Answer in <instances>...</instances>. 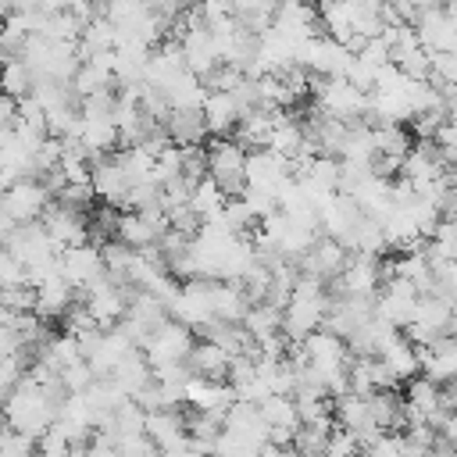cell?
I'll list each match as a JSON object with an SVG mask.
<instances>
[{
  "label": "cell",
  "mask_w": 457,
  "mask_h": 457,
  "mask_svg": "<svg viewBox=\"0 0 457 457\" xmlns=\"http://www.w3.org/2000/svg\"><path fill=\"white\" fill-rule=\"evenodd\" d=\"M0 414H4V421L11 425V428H18V432H25V436H43L54 421H57V407L50 403V396H46V389L36 382V378H21L18 382V389L0 403Z\"/></svg>",
  "instance_id": "6da1fadb"
},
{
  "label": "cell",
  "mask_w": 457,
  "mask_h": 457,
  "mask_svg": "<svg viewBox=\"0 0 457 457\" xmlns=\"http://www.w3.org/2000/svg\"><path fill=\"white\" fill-rule=\"evenodd\" d=\"M246 146L232 136H214L207 143V175L218 182L225 196H243L246 193Z\"/></svg>",
  "instance_id": "7a4b0ae2"
},
{
  "label": "cell",
  "mask_w": 457,
  "mask_h": 457,
  "mask_svg": "<svg viewBox=\"0 0 457 457\" xmlns=\"http://www.w3.org/2000/svg\"><path fill=\"white\" fill-rule=\"evenodd\" d=\"M193 343H196V332H193L186 321L168 318V321L146 339L143 353H146V361H150L154 371H157V368H168V364H186Z\"/></svg>",
  "instance_id": "3957f363"
},
{
  "label": "cell",
  "mask_w": 457,
  "mask_h": 457,
  "mask_svg": "<svg viewBox=\"0 0 457 457\" xmlns=\"http://www.w3.org/2000/svg\"><path fill=\"white\" fill-rule=\"evenodd\" d=\"M346 261H350V250L339 243V239H332V236H318L300 257H296V264H300V275H311V278H321V282H332V278H339L343 275V268H346Z\"/></svg>",
  "instance_id": "277c9868"
},
{
  "label": "cell",
  "mask_w": 457,
  "mask_h": 457,
  "mask_svg": "<svg viewBox=\"0 0 457 457\" xmlns=\"http://www.w3.org/2000/svg\"><path fill=\"white\" fill-rule=\"evenodd\" d=\"M371 314H375V296H346V293H339V296L328 300L321 328L336 332L339 339H350Z\"/></svg>",
  "instance_id": "5b68a950"
},
{
  "label": "cell",
  "mask_w": 457,
  "mask_h": 457,
  "mask_svg": "<svg viewBox=\"0 0 457 457\" xmlns=\"http://www.w3.org/2000/svg\"><path fill=\"white\" fill-rule=\"evenodd\" d=\"M50 200H54V193H50L39 179H18V182L0 196V211H7L14 221H39Z\"/></svg>",
  "instance_id": "8992f818"
},
{
  "label": "cell",
  "mask_w": 457,
  "mask_h": 457,
  "mask_svg": "<svg viewBox=\"0 0 457 457\" xmlns=\"http://www.w3.org/2000/svg\"><path fill=\"white\" fill-rule=\"evenodd\" d=\"M39 225L50 232V239H54L61 250H64V246L89 243V214L71 211V207H64V204H57V200H50V204H46V211H43Z\"/></svg>",
  "instance_id": "52a82bcc"
},
{
  "label": "cell",
  "mask_w": 457,
  "mask_h": 457,
  "mask_svg": "<svg viewBox=\"0 0 457 457\" xmlns=\"http://www.w3.org/2000/svg\"><path fill=\"white\" fill-rule=\"evenodd\" d=\"M418 289L407 282V278H389L378 293H375V314L386 318L393 328L403 332V325L414 318V307H418Z\"/></svg>",
  "instance_id": "ba28073f"
},
{
  "label": "cell",
  "mask_w": 457,
  "mask_h": 457,
  "mask_svg": "<svg viewBox=\"0 0 457 457\" xmlns=\"http://www.w3.org/2000/svg\"><path fill=\"white\" fill-rule=\"evenodd\" d=\"M107 268H104V257H100V246L96 243H79V246H64L61 250V275L75 286V289H86L93 278H100Z\"/></svg>",
  "instance_id": "9c48e42d"
},
{
  "label": "cell",
  "mask_w": 457,
  "mask_h": 457,
  "mask_svg": "<svg viewBox=\"0 0 457 457\" xmlns=\"http://www.w3.org/2000/svg\"><path fill=\"white\" fill-rule=\"evenodd\" d=\"M289 175H293V168H289V161H286L282 154H275V150H268V146L246 154V182H250L253 189L278 193V186H282Z\"/></svg>",
  "instance_id": "30bf717a"
},
{
  "label": "cell",
  "mask_w": 457,
  "mask_h": 457,
  "mask_svg": "<svg viewBox=\"0 0 457 457\" xmlns=\"http://www.w3.org/2000/svg\"><path fill=\"white\" fill-rule=\"evenodd\" d=\"M393 375H396V382L403 386V382H411L418 371H421V357H418V343H411L403 332H393L382 346H378V353H375Z\"/></svg>",
  "instance_id": "8fae6325"
},
{
  "label": "cell",
  "mask_w": 457,
  "mask_h": 457,
  "mask_svg": "<svg viewBox=\"0 0 457 457\" xmlns=\"http://www.w3.org/2000/svg\"><path fill=\"white\" fill-rule=\"evenodd\" d=\"M418 357H421V375H428L432 382H450L457 378V339L453 336H443L428 346H418Z\"/></svg>",
  "instance_id": "7c38bea8"
},
{
  "label": "cell",
  "mask_w": 457,
  "mask_h": 457,
  "mask_svg": "<svg viewBox=\"0 0 457 457\" xmlns=\"http://www.w3.org/2000/svg\"><path fill=\"white\" fill-rule=\"evenodd\" d=\"M186 368H189V375L225 382L228 378V368H232V353L225 346L211 343V339H200V343H193V350L186 357Z\"/></svg>",
  "instance_id": "4fadbf2b"
},
{
  "label": "cell",
  "mask_w": 457,
  "mask_h": 457,
  "mask_svg": "<svg viewBox=\"0 0 457 457\" xmlns=\"http://www.w3.org/2000/svg\"><path fill=\"white\" fill-rule=\"evenodd\" d=\"M164 132H168V139L179 143V146L204 143V139L211 136L204 107H171V114H168V121H164Z\"/></svg>",
  "instance_id": "5bb4252c"
},
{
  "label": "cell",
  "mask_w": 457,
  "mask_h": 457,
  "mask_svg": "<svg viewBox=\"0 0 457 457\" xmlns=\"http://www.w3.org/2000/svg\"><path fill=\"white\" fill-rule=\"evenodd\" d=\"M89 182H93V189H96V196H100L104 204L125 207V196H129V186H132V182H129V175L121 171V164L114 161V154L104 157L100 164H93Z\"/></svg>",
  "instance_id": "9a60e30c"
},
{
  "label": "cell",
  "mask_w": 457,
  "mask_h": 457,
  "mask_svg": "<svg viewBox=\"0 0 457 457\" xmlns=\"http://www.w3.org/2000/svg\"><path fill=\"white\" fill-rule=\"evenodd\" d=\"M146 432L157 443V450H171L186 443V411L182 407H161L146 414Z\"/></svg>",
  "instance_id": "2e32d148"
},
{
  "label": "cell",
  "mask_w": 457,
  "mask_h": 457,
  "mask_svg": "<svg viewBox=\"0 0 457 457\" xmlns=\"http://www.w3.org/2000/svg\"><path fill=\"white\" fill-rule=\"evenodd\" d=\"M204 114H207L211 136H232L236 125H239V118H243V107H239L236 93H207Z\"/></svg>",
  "instance_id": "e0dca14e"
},
{
  "label": "cell",
  "mask_w": 457,
  "mask_h": 457,
  "mask_svg": "<svg viewBox=\"0 0 457 457\" xmlns=\"http://www.w3.org/2000/svg\"><path fill=\"white\" fill-rule=\"evenodd\" d=\"M371 143H375V154L378 157H393V161H403L414 146V136L411 129H403L400 121H378L371 129Z\"/></svg>",
  "instance_id": "ac0fdd59"
},
{
  "label": "cell",
  "mask_w": 457,
  "mask_h": 457,
  "mask_svg": "<svg viewBox=\"0 0 457 457\" xmlns=\"http://www.w3.org/2000/svg\"><path fill=\"white\" fill-rule=\"evenodd\" d=\"M114 50H118V29H114V21H107V18L86 21V29H82V36H79V54H82V61L100 57V54H114Z\"/></svg>",
  "instance_id": "d6986e66"
},
{
  "label": "cell",
  "mask_w": 457,
  "mask_h": 457,
  "mask_svg": "<svg viewBox=\"0 0 457 457\" xmlns=\"http://www.w3.org/2000/svg\"><path fill=\"white\" fill-rule=\"evenodd\" d=\"M271 132H275V111L271 114L268 111H250V114L239 118L232 139H239L246 150H264L271 143Z\"/></svg>",
  "instance_id": "ffe728a7"
},
{
  "label": "cell",
  "mask_w": 457,
  "mask_h": 457,
  "mask_svg": "<svg viewBox=\"0 0 457 457\" xmlns=\"http://www.w3.org/2000/svg\"><path fill=\"white\" fill-rule=\"evenodd\" d=\"M368 403H371V418L378 428L403 432V393L400 389H375Z\"/></svg>",
  "instance_id": "44dd1931"
},
{
  "label": "cell",
  "mask_w": 457,
  "mask_h": 457,
  "mask_svg": "<svg viewBox=\"0 0 457 457\" xmlns=\"http://www.w3.org/2000/svg\"><path fill=\"white\" fill-rule=\"evenodd\" d=\"M111 378L118 382V389H121L125 396H132L139 386H146V382L154 378V364H150V361H146V353L136 346V350H132V353H129V357L111 371Z\"/></svg>",
  "instance_id": "7402d4cb"
},
{
  "label": "cell",
  "mask_w": 457,
  "mask_h": 457,
  "mask_svg": "<svg viewBox=\"0 0 457 457\" xmlns=\"http://www.w3.org/2000/svg\"><path fill=\"white\" fill-rule=\"evenodd\" d=\"M32 86H36V71H32L29 61L14 57V61L0 64V93H7L14 100H25V96H32Z\"/></svg>",
  "instance_id": "603a6c76"
},
{
  "label": "cell",
  "mask_w": 457,
  "mask_h": 457,
  "mask_svg": "<svg viewBox=\"0 0 457 457\" xmlns=\"http://www.w3.org/2000/svg\"><path fill=\"white\" fill-rule=\"evenodd\" d=\"M243 325H246V332H250L257 343L275 339V336H282V307H275V303H253V307L243 314Z\"/></svg>",
  "instance_id": "cb8c5ba5"
},
{
  "label": "cell",
  "mask_w": 457,
  "mask_h": 457,
  "mask_svg": "<svg viewBox=\"0 0 457 457\" xmlns=\"http://www.w3.org/2000/svg\"><path fill=\"white\" fill-rule=\"evenodd\" d=\"M118 239L129 243L132 250H143V246H154V243L161 239V232H157L143 214L125 211V214H118Z\"/></svg>",
  "instance_id": "d4e9b609"
},
{
  "label": "cell",
  "mask_w": 457,
  "mask_h": 457,
  "mask_svg": "<svg viewBox=\"0 0 457 457\" xmlns=\"http://www.w3.org/2000/svg\"><path fill=\"white\" fill-rule=\"evenodd\" d=\"M225 193L218 189V182L211 179V175H204L196 186H193V196H189V204H193V211L204 218V221H211V218H218L221 214V207H225Z\"/></svg>",
  "instance_id": "484cf974"
},
{
  "label": "cell",
  "mask_w": 457,
  "mask_h": 457,
  "mask_svg": "<svg viewBox=\"0 0 457 457\" xmlns=\"http://www.w3.org/2000/svg\"><path fill=\"white\" fill-rule=\"evenodd\" d=\"M257 411H261V418L268 421V428H271V425H293V428H300V414H296V403H293L289 393H271V396H264V400L257 403Z\"/></svg>",
  "instance_id": "4316f807"
},
{
  "label": "cell",
  "mask_w": 457,
  "mask_h": 457,
  "mask_svg": "<svg viewBox=\"0 0 457 457\" xmlns=\"http://www.w3.org/2000/svg\"><path fill=\"white\" fill-rule=\"evenodd\" d=\"M93 196H96V189H93V182L86 179V182H64L54 200L64 204V207H71V211L89 214V211H93Z\"/></svg>",
  "instance_id": "83f0119b"
},
{
  "label": "cell",
  "mask_w": 457,
  "mask_h": 457,
  "mask_svg": "<svg viewBox=\"0 0 457 457\" xmlns=\"http://www.w3.org/2000/svg\"><path fill=\"white\" fill-rule=\"evenodd\" d=\"M36 300H39V289H36L32 282L7 286V289L0 293V303H4L7 311H14V314H29V311H36Z\"/></svg>",
  "instance_id": "f1b7e54d"
},
{
  "label": "cell",
  "mask_w": 457,
  "mask_h": 457,
  "mask_svg": "<svg viewBox=\"0 0 457 457\" xmlns=\"http://www.w3.org/2000/svg\"><path fill=\"white\" fill-rule=\"evenodd\" d=\"M361 450H364V446H361L357 432L336 425L332 436H328V443H325V450H321V457H361Z\"/></svg>",
  "instance_id": "f546056e"
},
{
  "label": "cell",
  "mask_w": 457,
  "mask_h": 457,
  "mask_svg": "<svg viewBox=\"0 0 457 457\" xmlns=\"http://www.w3.org/2000/svg\"><path fill=\"white\" fill-rule=\"evenodd\" d=\"M114 443H118L121 457H161L150 432H125V436H114Z\"/></svg>",
  "instance_id": "4dcf8cb0"
},
{
  "label": "cell",
  "mask_w": 457,
  "mask_h": 457,
  "mask_svg": "<svg viewBox=\"0 0 457 457\" xmlns=\"http://www.w3.org/2000/svg\"><path fill=\"white\" fill-rule=\"evenodd\" d=\"M182 175L189 182H200L207 175V146L204 143H189L182 146Z\"/></svg>",
  "instance_id": "1f68e13d"
},
{
  "label": "cell",
  "mask_w": 457,
  "mask_h": 457,
  "mask_svg": "<svg viewBox=\"0 0 457 457\" xmlns=\"http://www.w3.org/2000/svg\"><path fill=\"white\" fill-rule=\"evenodd\" d=\"M21 282H29V268L7 246H0V286L7 289V286H21Z\"/></svg>",
  "instance_id": "d6a6232c"
},
{
  "label": "cell",
  "mask_w": 457,
  "mask_h": 457,
  "mask_svg": "<svg viewBox=\"0 0 457 457\" xmlns=\"http://www.w3.org/2000/svg\"><path fill=\"white\" fill-rule=\"evenodd\" d=\"M361 457H403V436L400 432H382L375 443L361 450Z\"/></svg>",
  "instance_id": "836d02e7"
},
{
  "label": "cell",
  "mask_w": 457,
  "mask_h": 457,
  "mask_svg": "<svg viewBox=\"0 0 457 457\" xmlns=\"http://www.w3.org/2000/svg\"><path fill=\"white\" fill-rule=\"evenodd\" d=\"M14 121H18V100L7 96V93H0V132L11 129Z\"/></svg>",
  "instance_id": "e575fe53"
},
{
  "label": "cell",
  "mask_w": 457,
  "mask_h": 457,
  "mask_svg": "<svg viewBox=\"0 0 457 457\" xmlns=\"http://www.w3.org/2000/svg\"><path fill=\"white\" fill-rule=\"evenodd\" d=\"M439 432H443V439H446V443L457 450V411H450V418L443 421V428H439Z\"/></svg>",
  "instance_id": "d590c367"
},
{
  "label": "cell",
  "mask_w": 457,
  "mask_h": 457,
  "mask_svg": "<svg viewBox=\"0 0 457 457\" xmlns=\"http://www.w3.org/2000/svg\"><path fill=\"white\" fill-rule=\"evenodd\" d=\"M257 457H296V450H293V446H275V443H264Z\"/></svg>",
  "instance_id": "8d00e7d4"
},
{
  "label": "cell",
  "mask_w": 457,
  "mask_h": 457,
  "mask_svg": "<svg viewBox=\"0 0 457 457\" xmlns=\"http://www.w3.org/2000/svg\"><path fill=\"white\" fill-rule=\"evenodd\" d=\"M428 457H457V450H453V446L443 439V432H439V443L428 450Z\"/></svg>",
  "instance_id": "74e56055"
},
{
  "label": "cell",
  "mask_w": 457,
  "mask_h": 457,
  "mask_svg": "<svg viewBox=\"0 0 457 457\" xmlns=\"http://www.w3.org/2000/svg\"><path fill=\"white\" fill-rule=\"evenodd\" d=\"M453 339H457V325H453Z\"/></svg>",
  "instance_id": "f35d334b"
}]
</instances>
